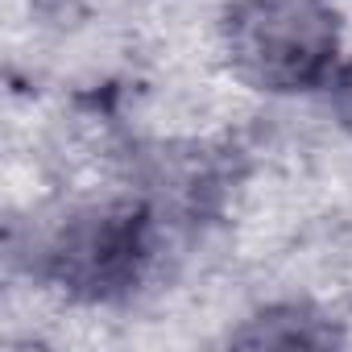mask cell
<instances>
[{"label":"cell","mask_w":352,"mask_h":352,"mask_svg":"<svg viewBox=\"0 0 352 352\" xmlns=\"http://www.w3.org/2000/svg\"><path fill=\"white\" fill-rule=\"evenodd\" d=\"M232 71L261 91H307L327 79L340 21L327 0H236L224 17Z\"/></svg>","instance_id":"cell-1"},{"label":"cell","mask_w":352,"mask_h":352,"mask_svg":"<svg viewBox=\"0 0 352 352\" xmlns=\"http://www.w3.org/2000/svg\"><path fill=\"white\" fill-rule=\"evenodd\" d=\"M149 257V216L145 208L116 204L79 212L67 220L46 253L50 278L83 298H112L129 290Z\"/></svg>","instance_id":"cell-2"},{"label":"cell","mask_w":352,"mask_h":352,"mask_svg":"<svg viewBox=\"0 0 352 352\" xmlns=\"http://www.w3.org/2000/svg\"><path fill=\"white\" fill-rule=\"evenodd\" d=\"M331 108H336V116H340V124L352 133V63L336 75V83H331Z\"/></svg>","instance_id":"cell-3"}]
</instances>
